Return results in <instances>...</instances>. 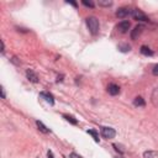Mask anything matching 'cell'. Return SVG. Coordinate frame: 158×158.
<instances>
[{
	"instance_id": "obj_1",
	"label": "cell",
	"mask_w": 158,
	"mask_h": 158,
	"mask_svg": "<svg viewBox=\"0 0 158 158\" xmlns=\"http://www.w3.org/2000/svg\"><path fill=\"white\" fill-rule=\"evenodd\" d=\"M86 26L90 31L91 35H98L99 34V28H100V25H99V20L95 17V16H89L86 17Z\"/></svg>"
},
{
	"instance_id": "obj_2",
	"label": "cell",
	"mask_w": 158,
	"mask_h": 158,
	"mask_svg": "<svg viewBox=\"0 0 158 158\" xmlns=\"http://www.w3.org/2000/svg\"><path fill=\"white\" fill-rule=\"evenodd\" d=\"M101 135L104 138H108V140H111L116 136V131L112 129V127H103L101 129Z\"/></svg>"
},
{
	"instance_id": "obj_3",
	"label": "cell",
	"mask_w": 158,
	"mask_h": 158,
	"mask_svg": "<svg viewBox=\"0 0 158 158\" xmlns=\"http://www.w3.org/2000/svg\"><path fill=\"white\" fill-rule=\"evenodd\" d=\"M131 15H132V17H134L135 20H138V21H148V17H147L141 10H138V9H134L132 13H131Z\"/></svg>"
},
{
	"instance_id": "obj_4",
	"label": "cell",
	"mask_w": 158,
	"mask_h": 158,
	"mask_svg": "<svg viewBox=\"0 0 158 158\" xmlns=\"http://www.w3.org/2000/svg\"><path fill=\"white\" fill-rule=\"evenodd\" d=\"M131 13H132V10L129 9V8H120V9L116 11V16L120 17V19H123V17H126V16L131 15Z\"/></svg>"
},
{
	"instance_id": "obj_5",
	"label": "cell",
	"mask_w": 158,
	"mask_h": 158,
	"mask_svg": "<svg viewBox=\"0 0 158 158\" xmlns=\"http://www.w3.org/2000/svg\"><path fill=\"white\" fill-rule=\"evenodd\" d=\"M143 30H145V26H143V25H137V26L131 31V39H132V40H136V39L142 34Z\"/></svg>"
},
{
	"instance_id": "obj_6",
	"label": "cell",
	"mask_w": 158,
	"mask_h": 158,
	"mask_svg": "<svg viewBox=\"0 0 158 158\" xmlns=\"http://www.w3.org/2000/svg\"><path fill=\"white\" fill-rule=\"evenodd\" d=\"M40 95H41V98H42V99H45L50 105H53V104H54V98H53V95H52L51 93L41 91V93H40Z\"/></svg>"
},
{
	"instance_id": "obj_7",
	"label": "cell",
	"mask_w": 158,
	"mask_h": 158,
	"mask_svg": "<svg viewBox=\"0 0 158 158\" xmlns=\"http://www.w3.org/2000/svg\"><path fill=\"white\" fill-rule=\"evenodd\" d=\"M129 28H130V22H129V21H121V22L117 25V30L120 31L121 34L127 32Z\"/></svg>"
},
{
	"instance_id": "obj_8",
	"label": "cell",
	"mask_w": 158,
	"mask_h": 158,
	"mask_svg": "<svg viewBox=\"0 0 158 158\" xmlns=\"http://www.w3.org/2000/svg\"><path fill=\"white\" fill-rule=\"evenodd\" d=\"M26 77H27V79L30 82H32V83H37L39 82V77H37V74L32 69H27L26 71Z\"/></svg>"
},
{
	"instance_id": "obj_9",
	"label": "cell",
	"mask_w": 158,
	"mask_h": 158,
	"mask_svg": "<svg viewBox=\"0 0 158 158\" xmlns=\"http://www.w3.org/2000/svg\"><path fill=\"white\" fill-rule=\"evenodd\" d=\"M108 91H109L110 95L115 97V95H117V94L120 93V88H119V85H116V84H114V83H112V84H110V85H109Z\"/></svg>"
},
{
	"instance_id": "obj_10",
	"label": "cell",
	"mask_w": 158,
	"mask_h": 158,
	"mask_svg": "<svg viewBox=\"0 0 158 158\" xmlns=\"http://www.w3.org/2000/svg\"><path fill=\"white\" fill-rule=\"evenodd\" d=\"M36 125H37V127H39V130H40L41 132H43V134H50V132H51V130H50V129H47L41 121H39V120H37V121H36Z\"/></svg>"
},
{
	"instance_id": "obj_11",
	"label": "cell",
	"mask_w": 158,
	"mask_h": 158,
	"mask_svg": "<svg viewBox=\"0 0 158 158\" xmlns=\"http://www.w3.org/2000/svg\"><path fill=\"white\" fill-rule=\"evenodd\" d=\"M152 103L156 108H158V88H156L152 93Z\"/></svg>"
},
{
	"instance_id": "obj_12",
	"label": "cell",
	"mask_w": 158,
	"mask_h": 158,
	"mask_svg": "<svg viewBox=\"0 0 158 158\" xmlns=\"http://www.w3.org/2000/svg\"><path fill=\"white\" fill-rule=\"evenodd\" d=\"M134 105L135 106H145L146 105V103H145V100H143V98H141V97H137V98H135V100H134Z\"/></svg>"
},
{
	"instance_id": "obj_13",
	"label": "cell",
	"mask_w": 158,
	"mask_h": 158,
	"mask_svg": "<svg viewBox=\"0 0 158 158\" xmlns=\"http://www.w3.org/2000/svg\"><path fill=\"white\" fill-rule=\"evenodd\" d=\"M141 53L143 56H153V52L147 47V46H142L141 47Z\"/></svg>"
},
{
	"instance_id": "obj_14",
	"label": "cell",
	"mask_w": 158,
	"mask_h": 158,
	"mask_svg": "<svg viewBox=\"0 0 158 158\" xmlns=\"http://www.w3.org/2000/svg\"><path fill=\"white\" fill-rule=\"evenodd\" d=\"M86 132L93 136V138H94V141H95V142H99V135H98V132L95 130H88Z\"/></svg>"
},
{
	"instance_id": "obj_15",
	"label": "cell",
	"mask_w": 158,
	"mask_h": 158,
	"mask_svg": "<svg viewBox=\"0 0 158 158\" xmlns=\"http://www.w3.org/2000/svg\"><path fill=\"white\" fill-rule=\"evenodd\" d=\"M119 50H120L121 52H123V53H125V52H129V51L131 50V46H130V45H127V43H125V45H120V46H119Z\"/></svg>"
},
{
	"instance_id": "obj_16",
	"label": "cell",
	"mask_w": 158,
	"mask_h": 158,
	"mask_svg": "<svg viewBox=\"0 0 158 158\" xmlns=\"http://www.w3.org/2000/svg\"><path fill=\"white\" fill-rule=\"evenodd\" d=\"M63 117H64L67 121H69L71 123H73V125H77V123H78V121H77L73 116H71V115H63Z\"/></svg>"
},
{
	"instance_id": "obj_17",
	"label": "cell",
	"mask_w": 158,
	"mask_h": 158,
	"mask_svg": "<svg viewBox=\"0 0 158 158\" xmlns=\"http://www.w3.org/2000/svg\"><path fill=\"white\" fill-rule=\"evenodd\" d=\"M98 4L100 6H111L112 5V2H109V0H106V2H99Z\"/></svg>"
},
{
	"instance_id": "obj_18",
	"label": "cell",
	"mask_w": 158,
	"mask_h": 158,
	"mask_svg": "<svg viewBox=\"0 0 158 158\" xmlns=\"http://www.w3.org/2000/svg\"><path fill=\"white\" fill-rule=\"evenodd\" d=\"M112 146H114V147H115V149H116V151H119L120 153H123V152H125V149L122 148V146H121V145H117V143H114Z\"/></svg>"
},
{
	"instance_id": "obj_19",
	"label": "cell",
	"mask_w": 158,
	"mask_h": 158,
	"mask_svg": "<svg viewBox=\"0 0 158 158\" xmlns=\"http://www.w3.org/2000/svg\"><path fill=\"white\" fill-rule=\"evenodd\" d=\"M85 6H89V8H93L94 6V3H91V2H86V0H83V2H82Z\"/></svg>"
},
{
	"instance_id": "obj_20",
	"label": "cell",
	"mask_w": 158,
	"mask_h": 158,
	"mask_svg": "<svg viewBox=\"0 0 158 158\" xmlns=\"http://www.w3.org/2000/svg\"><path fill=\"white\" fill-rule=\"evenodd\" d=\"M152 73H153V75H158V64H156V66L153 67Z\"/></svg>"
},
{
	"instance_id": "obj_21",
	"label": "cell",
	"mask_w": 158,
	"mask_h": 158,
	"mask_svg": "<svg viewBox=\"0 0 158 158\" xmlns=\"http://www.w3.org/2000/svg\"><path fill=\"white\" fill-rule=\"evenodd\" d=\"M71 158H82V156H79V154H77V153H71Z\"/></svg>"
},
{
	"instance_id": "obj_22",
	"label": "cell",
	"mask_w": 158,
	"mask_h": 158,
	"mask_svg": "<svg viewBox=\"0 0 158 158\" xmlns=\"http://www.w3.org/2000/svg\"><path fill=\"white\" fill-rule=\"evenodd\" d=\"M2 97H3V99H5V90L3 86H2Z\"/></svg>"
},
{
	"instance_id": "obj_23",
	"label": "cell",
	"mask_w": 158,
	"mask_h": 158,
	"mask_svg": "<svg viewBox=\"0 0 158 158\" xmlns=\"http://www.w3.org/2000/svg\"><path fill=\"white\" fill-rule=\"evenodd\" d=\"M48 158H53V153H52V151H48Z\"/></svg>"
},
{
	"instance_id": "obj_24",
	"label": "cell",
	"mask_w": 158,
	"mask_h": 158,
	"mask_svg": "<svg viewBox=\"0 0 158 158\" xmlns=\"http://www.w3.org/2000/svg\"><path fill=\"white\" fill-rule=\"evenodd\" d=\"M115 158H123V157H121V156H119V157H115Z\"/></svg>"
}]
</instances>
